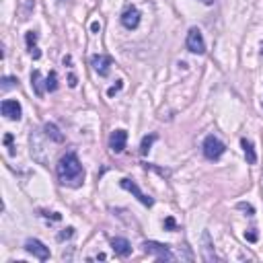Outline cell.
<instances>
[{
    "mask_svg": "<svg viewBox=\"0 0 263 263\" xmlns=\"http://www.w3.org/2000/svg\"><path fill=\"white\" fill-rule=\"evenodd\" d=\"M58 179L66 187H80L84 181V169L74 150L66 152L58 162Z\"/></svg>",
    "mask_w": 263,
    "mask_h": 263,
    "instance_id": "cell-1",
    "label": "cell"
},
{
    "mask_svg": "<svg viewBox=\"0 0 263 263\" xmlns=\"http://www.w3.org/2000/svg\"><path fill=\"white\" fill-rule=\"evenodd\" d=\"M202 150H204V156L208 160H218L226 152V146H224V142L220 138H216L214 134H210V136H206V140L202 144Z\"/></svg>",
    "mask_w": 263,
    "mask_h": 263,
    "instance_id": "cell-2",
    "label": "cell"
},
{
    "mask_svg": "<svg viewBox=\"0 0 263 263\" xmlns=\"http://www.w3.org/2000/svg\"><path fill=\"white\" fill-rule=\"evenodd\" d=\"M185 46L191 54H204L206 52V41H204V35L202 31L197 27H191L187 31V39H185Z\"/></svg>",
    "mask_w": 263,
    "mask_h": 263,
    "instance_id": "cell-3",
    "label": "cell"
},
{
    "mask_svg": "<svg viewBox=\"0 0 263 263\" xmlns=\"http://www.w3.org/2000/svg\"><path fill=\"white\" fill-rule=\"evenodd\" d=\"M144 251L148 255H154L160 261H164V259H167V261H175V255L169 249V245H162V243H156V241H146L144 243Z\"/></svg>",
    "mask_w": 263,
    "mask_h": 263,
    "instance_id": "cell-4",
    "label": "cell"
},
{
    "mask_svg": "<svg viewBox=\"0 0 263 263\" xmlns=\"http://www.w3.org/2000/svg\"><path fill=\"white\" fill-rule=\"evenodd\" d=\"M91 64H93V70H95L99 76H109L111 66H113V60H111V56H107V54H97V56L91 58Z\"/></svg>",
    "mask_w": 263,
    "mask_h": 263,
    "instance_id": "cell-5",
    "label": "cell"
},
{
    "mask_svg": "<svg viewBox=\"0 0 263 263\" xmlns=\"http://www.w3.org/2000/svg\"><path fill=\"white\" fill-rule=\"evenodd\" d=\"M119 185H121L123 189H127L129 193H134V195H136V200H138V202H142L146 208L154 206V200H152L150 195H146V193H144V191L136 185V181H132V179H121V181H119Z\"/></svg>",
    "mask_w": 263,
    "mask_h": 263,
    "instance_id": "cell-6",
    "label": "cell"
},
{
    "mask_svg": "<svg viewBox=\"0 0 263 263\" xmlns=\"http://www.w3.org/2000/svg\"><path fill=\"white\" fill-rule=\"evenodd\" d=\"M25 251H27L29 255H33L35 259H39V261H48V259H50V249H48L41 241H37V239H27Z\"/></svg>",
    "mask_w": 263,
    "mask_h": 263,
    "instance_id": "cell-7",
    "label": "cell"
},
{
    "mask_svg": "<svg viewBox=\"0 0 263 263\" xmlns=\"http://www.w3.org/2000/svg\"><path fill=\"white\" fill-rule=\"evenodd\" d=\"M119 21H121V25H123L127 31H134V29H138V25H140V11H138L136 7L129 5V7L123 9Z\"/></svg>",
    "mask_w": 263,
    "mask_h": 263,
    "instance_id": "cell-8",
    "label": "cell"
},
{
    "mask_svg": "<svg viewBox=\"0 0 263 263\" xmlns=\"http://www.w3.org/2000/svg\"><path fill=\"white\" fill-rule=\"evenodd\" d=\"M3 115L7 117V119H11V121H19L21 119V113H23V109H21V103L17 101V99H7V101H3Z\"/></svg>",
    "mask_w": 263,
    "mask_h": 263,
    "instance_id": "cell-9",
    "label": "cell"
},
{
    "mask_svg": "<svg viewBox=\"0 0 263 263\" xmlns=\"http://www.w3.org/2000/svg\"><path fill=\"white\" fill-rule=\"evenodd\" d=\"M125 144H127V132L125 129L111 132V136H109V148H111V152H115V154L123 152Z\"/></svg>",
    "mask_w": 263,
    "mask_h": 263,
    "instance_id": "cell-10",
    "label": "cell"
},
{
    "mask_svg": "<svg viewBox=\"0 0 263 263\" xmlns=\"http://www.w3.org/2000/svg\"><path fill=\"white\" fill-rule=\"evenodd\" d=\"M25 43H27V52L33 60H39L41 58V52L37 48V31H27L25 35Z\"/></svg>",
    "mask_w": 263,
    "mask_h": 263,
    "instance_id": "cell-11",
    "label": "cell"
},
{
    "mask_svg": "<svg viewBox=\"0 0 263 263\" xmlns=\"http://www.w3.org/2000/svg\"><path fill=\"white\" fill-rule=\"evenodd\" d=\"M111 247H113V251H115L117 257H129L132 255V245H129L127 239L115 237V239H111Z\"/></svg>",
    "mask_w": 263,
    "mask_h": 263,
    "instance_id": "cell-12",
    "label": "cell"
},
{
    "mask_svg": "<svg viewBox=\"0 0 263 263\" xmlns=\"http://www.w3.org/2000/svg\"><path fill=\"white\" fill-rule=\"evenodd\" d=\"M202 243H204V259L210 263V261H216V253H214V243H212V237L208 230H204L202 235Z\"/></svg>",
    "mask_w": 263,
    "mask_h": 263,
    "instance_id": "cell-13",
    "label": "cell"
},
{
    "mask_svg": "<svg viewBox=\"0 0 263 263\" xmlns=\"http://www.w3.org/2000/svg\"><path fill=\"white\" fill-rule=\"evenodd\" d=\"M31 86H33V91H35L37 97H43L46 89H43V80H41V72L39 70H33L31 72Z\"/></svg>",
    "mask_w": 263,
    "mask_h": 263,
    "instance_id": "cell-14",
    "label": "cell"
},
{
    "mask_svg": "<svg viewBox=\"0 0 263 263\" xmlns=\"http://www.w3.org/2000/svg\"><path fill=\"white\" fill-rule=\"evenodd\" d=\"M43 129H46V136H48V138H52L54 142H64V134L58 129V125H56V123H46V125H43Z\"/></svg>",
    "mask_w": 263,
    "mask_h": 263,
    "instance_id": "cell-15",
    "label": "cell"
},
{
    "mask_svg": "<svg viewBox=\"0 0 263 263\" xmlns=\"http://www.w3.org/2000/svg\"><path fill=\"white\" fill-rule=\"evenodd\" d=\"M241 146H243V150H245L247 162H249V164H255V162H257V154H255L253 142H251V140H247V138H243V140H241Z\"/></svg>",
    "mask_w": 263,
    "mask_h": 263,
    "instance_id": "cell-16",
    "label": "cell"
},
{
    "mask_svg": "<svg viewBox=\"0 0 263 263\" xmlns=\"http://www.w3.org/2000/svg\"><path fill=\"white\" fill-rule=\"evenodd\" d=\"M58 89V74L52 70L50 74H48V78H46V91H50V93H54Z\"/></svg>",
    "mask_w": 263,
    "mask_h": 263,
    "instance_id": "cell-17",
    "label": "cell"
},
{
    "mask_svg": "<svg viewBox=\"0 0 263 263\" xmlns=\"http://www.w3.org/2000/svg\"><path fill=\"white\" fill-rule=\"evenodd\" d=\"M156 140V136L154 134H150V136H146L144 140H142V146H140V152L142 154H148V150H150V146H152V142Z\"/></svg>",
    "mask_w": 263,
    "mask_h": 263,
    "instance_id": "cell-18",
    "label": "cell"
},
{
    "mask_svg": "<svg viewBox=\"0 0 263 263\" xmlns=\"http://www.w3.org/2000/svg\"><path fill=\"white\" fill-rule=\"evenodd\" d=\"M17 84H19L17 78H13V76H5V78H3V84H0V89H3V91H9V89H13V86H17Z\"/></svg>",
    "mask_w": 263,
    "mask_h": 263,
    "instance_id": "cell-19",
    "label": "cell"
},
{
    "mask_svg": "<svg viewBox=\"0 0 263 263\" xmlns=\"http://www.w3.org/2000/svg\"><path fill=\"white\" fill-rule=\"evenodd\" d=\"M5 142H7V146H9V154H11V156H15V146H13V134H7V136H5Z\"/></svg>",
    "mask_w": 263,
    "mask_h": 263,
    "instance_id": "cell-20",
    "label": "cell"
},
{
    "mask_svg": "<svg viewBox=\"0 0 263 263\" xmlns=\"http://www.w3.org/2000/svg\"><path fill=\"white\" fill-rule=\"evenodd\" d=\"M239 210L247 212V216H255V210H253V206H249V204H245V202H241V204H239Z\"/></svg>",
    "mask_w": 263,
    "mask_h": 263,
    "instance_id": "cell-21",
    "label": "cell"
},
{
    "mask_svg": "<svg viewBox=\"0 0 263 263\" xmlns=\"http://www.w3.org/2000/svg\"><path fill=\"white\" fill-rule=\"evenodd\" d=\"M121 89H123V82H121V80H117V84H115V86H111V89L107 91V95H109V97H113V95H115V93H119Z\"/></svg>",
    "mask_w": 263,
    "mask_h": 263,
    "instance_id": "cell-22",
    "label": "cell"
},
{
    "mask_svg": "<svg viewBox=\"0 0 263 263\" xmlns=\"http://www.w3.org/2000/svg\"><path fill=\"white\" fill-rule=\"evenodd\" d=\"M72 235H74V228H66V230H64V233H62L58 239H60V241H64V239H70Z\"/></svg>",
    "mask_w": 263,
    "mask_h": 263,
    "instance_id": "cell-23",
    "label": "cell"
},
{
    "mask_svg": "<svg viewBox=\"0 0 263 263\" xmlns=\"http://www.w3.org/2000/svg\"><path fill=\"white\" fill-rule=\"evenodd\" d=\"M164 228H167V230H177L175 220H173V218H167V220H164Z\"/></svg>",
    "mask_w": 263,
    "mask_h": 263,
    "instance_id": "cell-24",
    "label": "cell"
},
{
    "mask_svg": "<svg viewBox=\"0 0 263 263\" xmlns=\"http://www.w3.org/2000/svg\"><path fill=\"white\" fill-rule=\"evenodd\" d=\"M245 239L251 241V243H255V241H257V233H253V228H251L249 233H245Z\"/></svg>",
    "mask_w": 263,
    "mask_h": 263,
    "instance_id": "cell-25",
    "label": "cell"
},
{
    "mask_svg": "<svg viewBox=\"0 0 263 263\" xmlns=\"http://www.w3.org/2000/svg\"><path fill=\"white\" fill-rule=\"evenodd\" d=\"M43 216H48V218H52V220H60V218H62L58 212H43Z\"/></svg>",
    "mask_w": 263,
    "mask_h": 263,
    "instance_id": "cell-26",
    "label": "cell"
},
{
    "mask_svg": "<svg viewBox=\"0 0 263 263\" xmlns=\"http://www.w3.org/2000/svg\"><path fill=\"white\" fill-rule=\"evenodd\" d=\"M91 31H93V33H99V31H101V23H97V21H95V23L91 25Z\"/></svg>",
    "mask_w": 263,
    "mask_h": 263,
    "instance_id": "cell-27",
    "label": "cell"
},
{
    "mask_svg": "<svg viewBox=\"0 0 263 263\" xmlns=\"http://www.w3.org/2000/svg\"><path fill=\"white\" fill-rule=\"evenodd\" d=\"M68 80H70L68 84H70V86L74 89V86H76V76H74V74H70V78H68Z\"/></svg>",
    "mask_w": 263,
    "mask_h": 263,
    "instance_id": "cell-28",
    "label": "cell"
},
{
    "mask_svg": "<svg viewBox=\"0 0 263 263\" xmlns=\"http://www.w3.org/2000/svg\"><path fill=\"white\" fill-rule=\"evenodd\" d=\"M56 3H58V5H66V3H68V0H56Z\"/></svg>",
    "mask_w": 263,
    "mask_h": 263,
    "instance_id": "cell-29",
    "label": "cell"
},
{
    "mask_svg": "<svg viewBox=\"0 0 263 263\" xmlns=\"http://www.w3.org/2000/svg\"><path fill=\"white\" fill-rule=\"evenodd\" d=\"M202 3H204V5H212V3H214V0H202Z\"/></svg>",
    "mask_w": 263,
    "mask_h": 263,
    "instance_id": "cell-30",
    "label": "cell"
},
{
    "mask_svg": "<svg viewBox=\"0 0 263 263\" xmlns=\"http://www.w3.org/2000/svg\"><path fill=\"white\" fill-rule=\"evenodd\" d=\"M261 56H263V46H261Z\"/></svg>",
    "mask_w": 263,
    "mask_h": 263,
    "instance_id": "cell-31",
    "label": "cell"
}]
</instances>
